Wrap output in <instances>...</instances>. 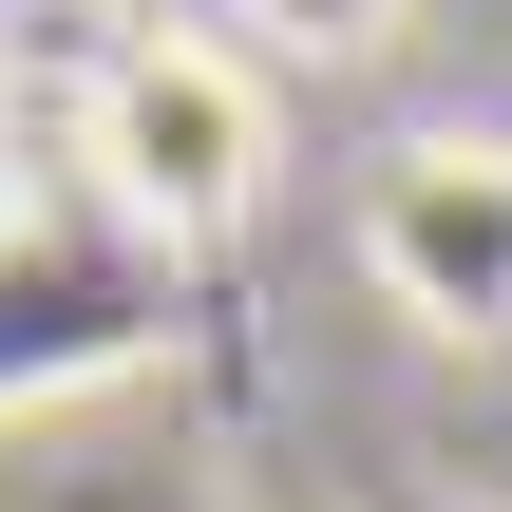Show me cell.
<instances>
[{
  "label": "cell",
  "instance_id": "obj_1",
  "mask_svg": "<svg viewBox=\"0 0 512 512\" xmlns=\"http://www.w3.org/2000/svg\"><path fill=\"white\" fill-rule=\"evenodd\" d=\"M76 171H95L114 228L209 247V228L266 209V171H285V95H266L247 38H209V19H133V38L76 76Z\"/></svg>",
  "mask_w": 512,
  "mask_h": 512
},
{
  "label": "cell",
  "instance_id": "obj_2",
  "mask_svg": "<svg viewBox=\"0 0 512 512\" xmlns=\"http://www.w3.org/2000/svg\"><path fill=\"white\" fill-rule=\"evenodd\" d=\"M361 285L437 342H512V133H399L361 171Z\"/></svg>",
  "mask_w": 512,
  "mask_h": 512
},
{
  "label": "cell",
  "instance_id": "obj_3",
  "mask_svg": "<svg viewBox=\"0 0 512 512\" xmlns=\"http://www.w3.org/2000/svg\"><path fill=\"white\" fill-rule=\"evenodd\" d=\"M228 19H247L266 57H380V38H399V0H228Z\"/></svg>",
  "mask_w": 512,
  "mask_h": 512
},
{
  "label": "cell",
  "instance_id": "obj_4",
  "mask_svg": "<svg viewBox=\"0 0 512 512\" xmlns=\"http://www.w3.org/2000/svg\"><path fill=\"white\" fill-rule=\"evenodd\" d=\"M0 228H19V152H0Z\"/></svg>",
  "mask_w": 512,
  "mask_h": 512
}]
</instances>
